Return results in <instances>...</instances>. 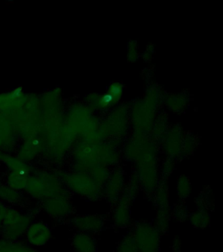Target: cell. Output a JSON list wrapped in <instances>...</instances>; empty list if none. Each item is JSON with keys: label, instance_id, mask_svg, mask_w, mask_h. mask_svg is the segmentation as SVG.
Returning <instances> with one entry per match:
<instances>
[{"label": "cell", "instance_id": "cell-1", "mask_svg": "<svg viewBox=\"0 0 223 252\" xmlns=\"http://www.w3.org/2000/svg\"><path fill=\"white\" fill-rule=\"evenodd\" d=\"M26 192L33 198L44 199L66 194L63 185L59 179L50 173L42 172L28 176Z\"/></svg>", "mask_w": 223, "mask_h": 252}, {"label": "cell", "instance_id": "cell-2", "mask_svg": "<svg viewBox=\"0 0 223 252\" xmlns=\"http://www.w3.org/2000/svg\"><path fill=\"white\" fill-rule=\"evenodd\" d=\"M60 179L72 191L91 200H99L103 197V187L98 185L87 173H63Z\"/></svg>", "mask_w": 223, "mask_h": 252}, {"label": "cell", "instance_id": "cell-3", "mask_svg": "<svg viewBox=\"0 0 223 252\" xmlns=\"http://www.w3.org/2000/svg\"><path fill=\"white\" fill-rule=\"evenodd\" d=\"M132 235L139 252H158L160 231L155 224L138 222L135 224Z\"/></svg>", "mask_w": 223, "mask_h": 252}, {"label": "cell", "instance_id": "cell-4", "mask_svg": "<svg viewBox=\"0 0 223 252\" xmlns=\"http://www.w3.org/2000/svg\"><path fill=\"white\" fill-rule=\"evenodd\" d=\"M30 224V219L14 209L9 208L1 226L3 237L14 241L20 238Z\"/></svg>", "mask_w": 223, "mask_h": 252}, {"label": "cell", "instance_id": "cell-5", "mask_svg": "<svg viewBox=\"0 0 223 252\" xmlns=\"http://www.w3.org/2000/svg\"><path fill=\"white\" fill-rule=\"evenodd\" d=\"M135 167V173L140 181V187L147 194H153L160 181L156 159L136 163Z\"/></svg>", "mask_w": 223, "mask_h": 252}, {"label": "cell", "instance_id": "cell-6", "mask_svg": "<svg viewBox=\"0 0 223 252\" xmlns=\"http://www.w3.org/2000/svg\"><path fill=\"white\" fill-rule=\"evenodd\" d=\"M155 203L157 206L156 226L160 232H166L168 228L170 218V206L168 202V185L166 180L158 184L155 192Z\"/></svg>", "mask_w": 223, "mask_h": 252}, {"label": "cell", "instance_id": "cell-7", "mask_svg": "<svg viewBox=\"0 0 223 252\" xmlns=\"http://www.w3.org/2000/svg\"><path fill=\"white\" fill-rule=\"evenodd\" d=\"M125 185L124 171L122 167L117 165L110 171L109 178L103 186V197L111 204H116L122 194Z\"/></svg>", "mask_w": 223, "mask_h": 252}, {"label": "cell", "instance_id": "cell-8", "mask_svg": "<svg viewBox=\"0 0 223 252\" xmlns=\"http://www.w3.org/2000/svg\"><path fill=\"white\" fill-rule=\"evenodd\" d=\"M72 224L79 232L96 234L103 230L105 220L99 215H81L72 220Z\"/></svg>", "mask_w": 223, "mask_h": 252}, {"label": "cell", "instance_id": "cell-9", "mask_svg": "<svg viewBox=\"0 0 223 252\" xmlns=\"http://www.w3.org/2000/svg\"><path fill=\"white\" fill-rule=\"evenodd\" d=\"M45 211L50 216L62 218L72 212V205L66 194L47 198L44 202Z\"/></svg>", "mask_w": 223, "mask_h": 252}, {"label": "cell", "instance_id": "cell-10", "mask_svg": "<svg viewBox=\"0 0 223 252\" xmlns=\"http://www.w3.org/2000/svg\"><path fill=\"white\" fill-rule=\"evenodd\" d=\"M132 201L121 194L118 202L115 204L113 210L112 220L115 226L118 228H126L130 225V205Z\"/></svg>", "mask_w": 223, "mask_h": 252}, {"label": "cell", "instance_id": "cell-11", "mask_svg": "<svg viewBox=\"0 0 223 252\" xmlns=\"http://www.w3.org/2000/svg\"><path fill=\"white\" fill-rule=\"evenodd\" d=\"M51 231L46 224L36 222L30 224L26 230V238L33 246L40 247L50 241Z\"/></svg>", "mask_w": 223, "mask_h": 252}, {"label": "cell", "instance_id": "cell-12", "mask_svg": "<svg viewBox=\"0 0 223 252\" xmlns=\"http://www.w3.org/2000/svg\"><path fill=\"white\" fill-rule=\"evenodd\" d=\"M72 246L75 252H96L97 244L93 236L85 232H78L72 240Z\"/></svg>", "mask_w": 223, "mask_h": 252}, {"label": "cell", "instance_id": "cell-13", "mask_svg": "<svg viewBox=\"0 0 223 252\" xmlns=\"http://www.w3.org/2000/svg\"><path fill=\"white\" fill-rule=\"evenodd\" d=\"M0 161L3 162L5 166L8 167L11 171L22 173L28 175L31 170L30 165L19 158L0 154Z\"/></svg>", "mask_w": 223, "mask_h": 252}, {"label": "cell", "instance_id": "cell-14", "mask_svg": "<svg viewBox=\"0 0 223 252\" xmlns=\"http://www.w3.org/2000/svg\"><path fill=\"white\" fill-rule=\"evenodd\" d=\"M190 222L194 227L204 228L210 223V214L205 210H198L197 212L192 213L189 216Z\"/></svg>", "mask_w": 223, "mask_h": 252}, {"label": "cell", "instance_id": "cell-15", "mask_svg": "<svg viewBox=\"0 0 223 252\" xmlns=\"http://www.w3.org/2000/svg\"><path fill=\"white\" fill-rule=\"evenodd\" d=\"M28 175L11 171L7 177V186L17 191L25 189L27 184Z\"/></svg>", "mask_w": 223, "mask_h": 252}, {"label": "cell", "instance_id": "cell-16", "mask_svg": "<svg viewBox=\"0 0 223 252\" xmlns=\"http://www.w3.org/2000/svg\"><path fill=\"white\" fill-rule=\"evenodd\" d=\"M176 189H177L178 198L180 200H187L191 194L192 189L191 183L189 177L185 175H180L177 179Z\"/></svg>", "mask_w": 223, "mask_h": 252}, {"label": "cell", "instance_id": "cell-17", "mask_svg": "<svg viewBox=\"0 0 223 252\" xmlns=\"http://www.w3.org/2000/svg\"><path fill=\"white\" fill-rule=\"evenodd\" d=\"M22 200V196L19 191L11 189L7 185H0V200L17 204Z\"/></svg>", "mask_w": 223, "mask_h": 252}, {"label": "cell", "instance_id": "cell-18", "mask_svg": "<svg viewBox=\"0 0 223 252\" xmlns=\"http://www.w3.org/2000/svg\"><path fill=\"white\" fill-rule=\"evenodd\" d=\"M0 252H37L28 246L11 240H0Z\"/></svg>", "mask_w": 223, "mask_h": 252}, {"label": "cell", "instance_id": "cell-19", "mask_svg": "<svg viewBox=\"0 0 223 252\" xmlns=\"http://www.w3.org/2000/svg\"><path fill=\"white\" fill-rule=\"evenodd\" d=\"M37 144L34 142H28L21 147L19 152V158L26 162L34 159L38 153Z\"/></svg>", "mask_w": 223, "mask_h": 252}, {"label": "cell", "instance_id": "cell-20", "mask_svg": "<svg viewBox=\"0 0 223 252\" xmlns=\"http://www.w3.org/2000/svg\"><path fill=\"white\" fill-rule=\"evenodd\" d=\"M117 252H139L132 234L126 236L118 244Z\"/></svg>", "mask_w": 223, "mask_h": 252}, {"label": "cell", "instance_id": "cell-21", "mask_svg": "<svg viewBox=\"0 0 223 252\" xmlns=\"http://www.w3.org/2000/svg\"><path fill=\"white\" fill-rule=\"evenodd\" d=\"M173 212V216L175 217L176 220H178V221H185L189 216L187 207L181 202L176 205Z\"/></svg>", "mask_w": 223, "mask_h": 252}, {"label": "cell", "instance_id": "cell-22", "mask_svg": "<svg viewBox=\"0 0 223 252\" xmlns=\"http://www.w3.org/2000/svg\"><path fill=\"white\" fill-rule=\"evenodd\" d=\"M174 167H175V163H174L173 159L172 158L167 159V160L162 163L161 167V176L163 180H166L168 177L172 174Z\"/></svg>", "mask_w": 223, "mask_h": 252}, {"label": "cell", "instance_id": "cell-23", "mask_svg": "<svg viewBox=\"0 0 223 252\" xmlns=\"http://www.w3.org/2000/svg\"><path fill=\"white\" fill-rule=\"evenodd\" d=\"M8 209V207L4 203L0 201V225L2 224L3 220H4Z\"/></svg>", "mask_w": 223, "mask_h": 252}, {"label": "cell", "instance_id": "cell-24", "mask_svg": "<svg viewBox=\"0 0 223 252\" xmlns=\"http://www.w3.org/2000/svg\"><path fill=\"white\" fill-rule=\"evenodd\" d=\"M0 146H1V139H0Z\"/></svg>", "mask_w": 223, "mask_h": 252}]
</instances>
